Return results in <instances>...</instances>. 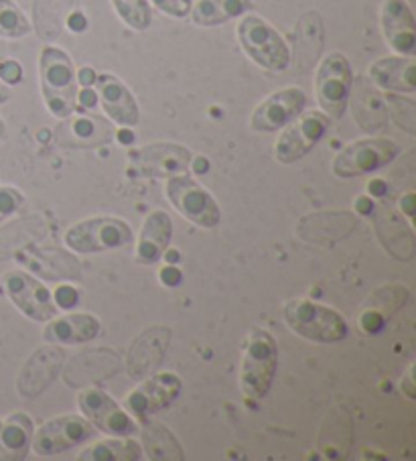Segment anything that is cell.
I'll use <instances>...</instances> for the list:
<instances>
[{
  "mask_svg": "<svg viewBox=\"0 0 416 461\" xmlns=\"http://www.w3.org/2000/svg\"><path fill=\"white\" fill-rule=\"evenodd\" d=\"M142 451H147V456L157 461H181L185 457L169 429L149 419L142 425Z\"/></svg>",
  "mask_w": 416,
  "mask_h": 461,
  "instance_id": "cell-29",
  "label": "cell"
},
{
  "mask_svg": "<svg viewBox=\"0 0 416 461\" xmlns=\"http://www.w3.org/2000/svg\"><path fill=\"white\" fill-rule=\"evenodd\" d=\"M140 456V443H136L131 437H122V439L98 441L79 456V461H136Z\"/></svg>",
  "mask_w": 416,
  "mask_h": 461,
  "instance_id": "cell-30",
  "label": "cell"
},
{
  "mask_svg": "<svg viewBox=\"0 0 416 461\" xmlns=\"http://www.w3.org/2000/svg\"><path fill=\"white\" fill-rule=\"evenodd\" d=\"M400 155V147L390 139H362L348 145L335 157L333 173L341 179L359 177L390 165Z\"/></svg>",
  "mask_w": 416,
  "mask_h": 461,
  "instance_id": "cell-6",
  "label": "cell"
},
{
  "mask_svg": "<svg viewBox=\"0 0 416 461\" xmlns=\"http://www.w3.org/2000/svg\"><path fill=\"white\" fill-rule=\"evenodd\" d=\"M79 409L90 419V423L102 429L104 433L128 437L136 431L128 412L120 409V404L110 394L100 391V388H86L79 394Z\"/></svg>",
  "mask_w": 416,
  "mask_h": 461,
  "instance_id": "cell-15",
  "label": "cell"
},
{
  "mask_svg": "<svg viewBox=\"0 0 416 461\" xmlns=\"http://www.w3.org/2000/svg\"><path fill=\"white\" fill-rule=\"evenodd\" d=\"M278 366V348L275 338L264 330H254L248 338V346L240 368V384L252 401H260L268 394L275 383Z\"/></svg>",
  "mask_w": 416,
  "mask_h": 461,
  "instance_id": "cell-3",
  "label": "cell"
},
{
  "mask_svg": "<svg viewBox=\"0 0 416 461\" xmlns=\"http://www.w3.org/2000/svg\"><path fill=\"white\" fill-rule=\"evenodd\" d=\"M100 333V320L90 313H71L45 328V339L53 344H84Z\"/></svg>",
  "mask_w": 416,
  "mask_h": 461,
  "instance_id": "cell-26",
  "label": "cell"
},
{
  "mask_svg": "<svg viewBox=\"0 0 416 461\" xmlns=\"http://www.w3.org/2000/svg\"><path fill=\"white\" fill-rule=\"evenodd\" d=\"M71 9V0H35V23L41 39L59 37L63 21Z\"/></svg>",
  "mask_w": 416,
  "mask_h": 461,
  "instance_id": "cell-31",
  "label": "cell"
},
{
  "mask_svg": "<svg viewBox=\"0 0 416 461\" xmlns=\"http://www.w3.org/2000/svg\"><path fill=\"white\" fill-rule=\"evenodd\" d=\"M33 439V423L23 412H14L0 429V461H19L27 456Z\"/></svg>",
  "mask_w": 416,
  "mask_h": 461,
  "instance_id": "cell-27",
  "label": "cell"
},
{
  "mask_svg": "<svg viewBox=\"0 0 416 461\" xmlns=\"http://www.w3.org/2000/svg\"><path fill=\"white\" fill-rule=\"evenodd\" d=\"M167 197L181 216L202 228H215L222 220V212L207 189H203L189 175H175L167 181Z\"/></svg>",
  "mask_w": 416,
  "mask_h": 461,
  "instance_id": "cell-8",
  "label": "cell"
},
{
  "mask_svg": "<svg viewBox=\"0 0 416 461\" xmlns=\"http://www.w3.org/2000/svg\"><path fill=\"white\" fill-rule=\"evenodd\" d=\"M359 323H362V330L366 333H378L384 328L386 320H384V315L380 312H375V309H367Z\"/></svg>",
  "mask_w": 416,
  "mask_h": 461,
  "instance_id": "cell-37",
  "label": "cell"
},
{
  "mask_svg": "<svg viewBox=\"0 0 416 461\" xmlns=\"http://www.w3.org/2000/svg\"><path fill=\"white\" fill-rule=\"evenodd\" d=\"M252 9V0H199L191 11V19L199 27H218Z\"/></svg>",
  "mask_w": 416,
  "mask_h": 461,
  "instance_id": "cell-28",
  "label": "cell"
},
{
  "mask_svg": "<svg viewBox=\"0 0 416 461\" xmlns=\"http://www.w3.org/2000/svg\"><path fill=\"white\" fill-rule=\"evenodd\" d=\"M95 84H98V96L102 100V106L112 121L124 126V129L139 124V104H136L132 92L116 76L102 74L95 77Z\"/></svg>",
  "mask_w": 416,
  "mask_h": 461,
  "instance_id": "cell-20",
  "label": "cell"
},
{
  "mask_svg": "<svg viewBox=\"0 0 416 461\" xmlns=\"http://www.w3.org/2000/svg\"><path fill=\"white\" fill-rule=\"evenodd\" d=\"M11 100V90L6 86L0 84V104H5V102Z\"/></svg>",
  "mask_w": 416,
  "mask_h": 461,
  "instance_id": "cell-48",
  "label": "cell"
},
{
  "mask_svg": "<svg viewBox=\"0 0 416 461\" xmlns=\"http://www.w3.org/2000/svg\"><path fill=\"white\" fill-rule=\"evenodd\" d=\"M41 92L50 113L58 118L74 114L77 104V79L69 55L59 47H45L39 59Z\"/></svg>",
  "mask_w": 416,
  "mask_h": 461,
  "instance_id": "cell-1",
  "label": "cell"
},
{
  "mask_svg": "<svg viewBox=\"0 0 416 461\" xmlns=\"http://www.w3.org/2000/svg\"><path fill=\"white\" fill-rule=\"evenodd\" d=\"M69 118V116H68ZM112 139V129L98 116H76L58 129V142L63 147L90 149L106 145Z\"/></svg>",
  "mask_w": 416,
  "mask_h": 461,
  "instance_id": "cell-23",
  "label": "cell"
},
{
  "mask_svg": "<svg viewBox=\"0 0 416 461\" xmlns=\"http://www.w3.org/2000/svg\"><path fill=\"white\" fill-rule=\"evenodd\" d=\"M0 77H3L6 84H19L23 77V69L17 61H3L0 63Z\"/></svg>",
  "mask_w": 416,
  "mask_h": 461,
  "instance_id": "cell-38",
  "label": "cell"
},
{
  "mask_svg": "<svg viewBox=\"0 0 416 461\" xmlns=\"http://www.w3.org/2000/svg\"><path fill=\"white\" fill-rule=\"evenodd\" d=\"M95 76L94 74V69H90V68H84V69H79V74H77V82H82L84 86H92L94 82H95Z\"/></svg>",
  "mask_w": 416,
  "mask_h": 461,
  "instance_id": "cell-43",
  "label": "cell"
},
{
  "mask_svg": "<svg viewBox=\"0 0 416 461\" xmlns=\"http://www.w3.org/2000/svg\"><path fill=\"white\" fill-rule=\"evenodd\" d=\"M384 100H386L388 113H392V116H394V121L400 129L406 131L408 134H414L416 132V104L414 102L411 98L394 96V94H388V96H384Z\"/></svg>",
  "mask_w": 416,
  "mask_h": 461,
  "instance_id": "cell-34",
  "label": "cell"
},
{
  "mask_svg": "<svg viewBox=\"0 0 416 461\" xmlns=\"http://www.w3.org/2000/svg\"><path fill=\"white\" fill-rule=\"evenodd\" d=\"M120 140H132V134H128V132H120Z\"/></svg>",
  "mask_w": 416,
  "mask_h": 461,
  "instance_id": "cell-49",
  "label": "cell"
},
{
  "mask_svg": "<svg viewBox=\"0 0 416 461\" xmlns=\"http://www.w3.org/2000/svg\"><path fill=\"white\" fill-rule=\"evenodd\" d=\"M238 39L248 58L268 71H285L291 66V50L278 31L250 14L238 25Z\"/></svg>",
  "mask_w": 416,
  "mask_h": 461,
  "instance_id": "cell-4",
  "label": "cell"
},
{
  "mask_svg": "<svg viewBox=\"0 0 416 461\" xmlns=\"http://www.w3.org/2000/svg\"><path fill=\"white\" fill-rule=\"evenodd\" d=\"M404 391H406V394H408V399H414V396H416V393H414V388H412V372H411V375H408V378L404 380Z\"/></svg>",
  "mask_w": 416,
  "mask_h": 461,
  "instance_id": "cell-46",
  "label": "cell"
},
{
  "mask_svg": "<svg viewBox=\"0 0 416 461\" xmlns=\"http://www.w3.org/2000/svg\"><path fill=\"white\" fill-rule=\"evenodd\" d=\"M354 84L351 66L343 53H330L321 61L315 76V94L319 106L330 118H341L349 104V90Z\"/></svg>",
  "mask_w": 416,
  "mask_h": 461,
  "instance_id": "cell-5",
  "label": "cell"
},
{
  "mask_svg": "<svg viewBox=\"0 0 416 461\" xmlns=\"http://www.w3.org/2000/svg\"><path fill=\"white\" fill-rule=\"evenodd\" d=\"M400 205H402V212L408 218H414V194H406L402 200H400Z\"/></svg>",
  "mask_w": 416,
  "mask_h": 461,
  "instance_id": "cell-42",
  "label": "cell"
},
{
  "mask_svg": "<svg viewBox=\"0 0 416 461\" xmlns=\"http://www.w3.org/2000/svg\"><path fill=\"white\" fill-rule=\"evenodd\" d=\"M323 19L319 13H307L303 14L294 29V61H297L299 69H309L315 66V61L323 50Z\"/></svg>",
  "mask_w": 416,
  "mask_h": 461,
  "instance_id": "cell-25",
  "label": "cell"
},
{
  "mask_svg": "<svg viewBox=\"0 0 416 461\" xmlns=\"http://www.w3.org/2000/svg\"><path fill=\"white\" fill-rule=\"evenodd\" d=\"M68 25L71 31H76V33H82V31L87 27V21L82 13H71L68 17Z\"/></svg>",
  "mask_w": 416,
  "mask_h": 461,
  "instance_id": "cell-41",
  "label": "cell"
},
{
  "mask_svg": "<svg viewBox=\"0 0 416 461\" xmlns=\"http://www.w3.org/2000/svg\"><path fill=\"white\" fill-rule=\"evenodd\" d=\"M171 236L173 224L169 213L161 210L149 213L145 224H142L139 246H136V260L142 262V265H155L158 258H163Z\"/></svg>",
  "mask_w": 416,
  "mask_h": 461,
  "instance_id": "cell-24",
  "label": "cell"
},
{
  "mask_svg": "<svg viewBox=\"0 0 416 461\" xmlns=\"http://www.w3.org/2000/svg\"><path fill=\"white\" fill-rule=\"evenodd\" d=\"M351 113L356 116V122L366 132H378L388 122V106L382 94L375 90L367 77H359L351 84L349 90Z\"/></svg>",
  "mask_w": 416,
  "mask_h": 461,
  "instance_id": "cell-19",
  "label": "cell"
},
{
  "mask_svg": "<svg viewBox=\"0 0 416 461\" xmlns=\"http://www.w3.org/2000/svg\"><path fill=\"white\" fill-rule=\"evenodd\" d=\"M94 427L90 420L77 415H63L45 423L33 435V449L37 456L50 457L68 451L76 445L92 439Z\"/></svg>",
  "mask_w": 416,
  "mask_h": 461,
  "instance_id": "cell-10",
  "label": "cell"
},
{
  "mask_svg": "<svg viewBox=\"0 0 416 461\" xmlns=\"http://www.w3.org/2000/svg\"><path fill=\"white\" fill-rule=\"evenodd\" d=\"M118 17L134 31H147L153 23L147 0H112Z\"/></svg>",
  "mask_w": 416,
  "mask_h": 461,
  "instance_id": "cell-33",
  "label": "cell"
},
{
  "mask_svg": "<svg viewBox=\"0 0 416 461\" xmlns=\"http://www.w3.org/2000/svg\"><path fill=\"white\" fill-rule=\"evenodd\" d=\"M31 33V23L13 0H0V37L21 39Z\"/></svg>",
  "mask_w": 416,
  "mask_h": 461,
  "instance_id": "cell-32",
  "label": "cell"
},
{
  "mask_svg": "<svg viewBox=\"0 0 416 461\" xmlns=\"http://www.w3.org/2000/svg\"><path fill=\"white\" fill-rule=\"evenodd\" d=\"M132 242V230L118 218H90L66 232V244L76 252H104Z\"/></svg>",
  "mask_w": 416,
  "mask_h": 461,
  "instance_id": "cell-7",
  "label": "cell"
},
{
  "mask_svg": "<svg viewBox=\"0 0 416 461\" xmlns=\"http://www.w3.org/2000/svg\"><path fill=\"white\" fill-rule=\"evenodd\" d=\"M55 299H58V305L61 309H69L77 303V293L71 287H59L55 293Z\"/></svg>",
  "mask_w": 416,
  "mask_h": 461,
  "instance_id": "cell-39",
  "label": "cell"
},
{
  "mask_svg": "<svg viewBox=\"0 0 416 461\" xmlns=\"http://www.w3.org/2000/svg\"><path fill=\"white\" fill-rule=\"evenodd\" d=\"M21 262L39 273L50 281H66V279H82V268L76 257L59 249H29L21 252Z\"/></svg>",
  "mask_w": 416,
  "mask_h": 461,
  "instance_id": "cell-21",
  "label": "cell"
},
{
  "mask_svg": "<svg viewBox=\"0 0 416 461\" xmlns=\"http://www.w3.org/2000/svg\"><path fill=\"white\" fill-rule=\"evenodd\" d=\"M380 17L388 45L396 53L412 58L416 51V23L406 0H384Z\"/></svg>",
  "mask_w": 416,
  "mask_h": 461,
  "instance_id": "cell-17",
  "label": "cell"
},
{
  "mask_svg": "<svg viewBox=\"0 0 416 461\" xmlns=\"http://www.w3.org/2000/svg\"><path fill=\"white\" fill-rule=\"evenodd\" d=\"M82 102H84L86 106H94V104H95V96H94V92L86 90V92L82 94Z\"/></svg>",
  "mask_w": 416,
  "mask_h": 461,
  "instance_id": "cell-47",
  "label": "cell"
},
{
  "mask_svg": "<svg viewBox=\"0 0 416 461\" xmlns=\"http://www.w3.org/2000/svg\"><path fill=\"white\" fill-rule=\"evenodd\" d=\"M5 134H6V126L3 121H0V139H5Z\"/></svg>",
  "mask_w": 416,
  "mask_h": 461,
  "instance_id": "cell-50",
  "label": "cell"
},
{
  "mask_svg": "<svg viewBox=\"0 0 416 461\" xmlns=\"http://www.w3.org/2000/svg\"><path fill=\"white\" fill-rule=\"evenodd\" d=\"M161 283L167 287H177L181 283V273L175 267H167L161 270Z\"/></svg>",
  "mask_w": 416,
  "mask_h": 461,
  "instance_id": "cell-40",
  "label": "cell"
},
{
  "mask_svg": "<svg viewBox=\"0 0 416 461\" xmlns=\"http://www.w3.org/2000/svg\"><path fill=\"white\" fill-rule=\"evenodd\" d=\"M367 79L382 90L412 94L416 90V61L406 55L378 59L367 71Z\"/></svg>",
  "mask_w": 416,
  "mask_h": 461,
  "instance_id": "cell-22",
  "label": "cell"
},
{
  "mask_svg": "<svg viewBox=\"0 0 416 461\" xmlns=\"http://www.w3.org/2000/svg\"><path fill=\"white\" fill-rule=\"evenodd\" d=\"M285 321L297 336L317 344H335L346 339L348 323L343 317L325 305L307 299H293L283 309Z\"/></svg>",
  "mask_w": 416,
  "mask_h": 461,
  "instance_id": "cell-2",
  "label": "cell"
},
{
  "mask_svg": "<svg viewBox=\"0 0 416 461\" xmlns=\"http://www.w3.org/2000/svg\"><path fill=\"white\" fill-rule=\"evenodd\" d=\"M370 189H372L374 195H384V194H386V183H382L380 179H375V181L370 183Z\"/></svg>",
  "mask_w": 416,
  "mask_h": 461,
  "instance_id": "cell-44",
  "label": "cell"
},
{
  "mask_svg": "<svg viewBox=\"0 0 416 461\" xmlns=\"http://www.w3.org/2000/svg\"><path fill=\"white\" fill-rule=\"evenodd\" d=\"M181 393V380L171 372H158V375L145 380L139 388L128 394V409L136 419L147 420L150 415L169 407Z\"/></svg>",
  "mask_w": 416,
  "mask_h": 461,
  "instance_id": "cell-14",
  "label": "cell"
},
{
  "mask_svg": "<svg viewBox=\"0 0 416 461\" xmlns=\"http://www.w3.org/2000/svg\"><path fill=\"white\" fill-rule=\"evenodd\" d=\"M357 210L362 213H370L374 210V203L367 200V197H359L357 200Z\"/></svg>",
  "mask_w": 416,
  "mask_h": 461,
  "instance_id": "cell-45",
  "label": "cell"
},
{
  "mask_svg": "<svg viewBox=\"0 0 416 461\" xmlns=\"http://www.w3.org/2000/svg\"><path fill=\"white\" fill-rule=\"evenodd\" d=\"M23 203H25V197L17 189L0 187V224L14 216L23 208Z\"/></svg>",
  "mask_w": 416,
  "mask_h": 461,
  "instance_id": "cell-35",
  "label": "cell"
},
{
  "mask_svg": "<svg viewBox=\"0 0 416 461\" xmlns=\"http://www.w3.org/2000/svg\"><path fill=\"white\" fill-rule=\"evenodd\" d=\"M66 352L58 346H43L23 366L17 388L23 399H35L59 376Z\"/></svg>",
  "mask_w": 416,
  "mask_h": 461,
  "instance_id": "cell-16",
  "label": "cell"
},
{
  "mask_svg": "<svg viewBox=\"0 0 416 461\" xmlns=\"http://www.w3.org/2000/svg\"><path fill=\"white\" fill-rule=\"evenodd\" d=\"M330 129V118L321 113L299 114L286 124L275 145V158L278 163H297L313 149Z\"/></svg>",
  "mask_w": 416,
  "mask_h": 461,
  "instance_id": "cell-9",
  "label": "cell"
},
{
  "mask_svg": "<svg viewBox=\"0 0 416 461\" xmlns=\"http://www.w3.org/2000/svg\"><path fill=\"white\" fill-rule=\"evenodd\" d=\"M171 331L167 328H150L134 341L128 352L126 368L134 380L145 378L161 366L163 357L169 348Z\"/></svg>",
  "mask_w": 416,
  "mask_h": 461,
  "instance_id": "cell-18",
  "label": "cell"
},
{
  "mask_svg": "<svg viewBox=\"0 0 416 461\" xmlns=\"http://www.w3.org/2000/svg\"><path fill=\"white\" fill-rule=\"evenodd\" d=\"M157 9H161L165 14L175 19L187 17L191 11V0H153Z\"/></svg>",
  "mask_w": 416,
  "mask_h": 461,
  "instance_id": "cell-36",
  "label": "cell"
},
{
  "mask_svg": "<svg viewBox=\"0 0 416 461\" xmlns=\"http://www.w3.org/2000/svg\"><path fill=\"white\" fill-rule=\"evenodd\" d=\"M191 163L194 157L189 150L171 142H157L132 155V171L142 177H175L187 173Z\"/></svg>",
  "mask_w": 416,
  "mask_h": 461,
  "instance_id": "cell-11",
  "label": "cell"
},
{
  "mask_svg": "<svg viewBox=\"0 0 416 461\" xmlns=\"http://www.w3.org/2000/svg\"><path fill=\"white\" fill-rule=\"evenodd\" d=\"M307 106V96L301 87H285L267 98L254 110L250 126L256 132H272L285 129Z\"/></svg>",
  "mask_w": 416,
  "mask_h": 461,
  "instance_id": "cell-12",
  "label": "cell"
},
{
  "mask_svg": "<svg viewBox=\"0 0 416 461\" xmlns=\"http://www.w3.org/2000/svg\"><path fill=\"white\" fill-rule=\"evenodd\" d=\"M5 289L9 293L13 303L33 321H39V323L51 321L55 313H58V307L53 305L50 291L27 273L14 270V273L6 275Z\"/></svg>",
  "mask_w": 416,
  "mask_h": 461,
  "instance_id": "cell-13",
  "label": "cell"
}]
</instances>
